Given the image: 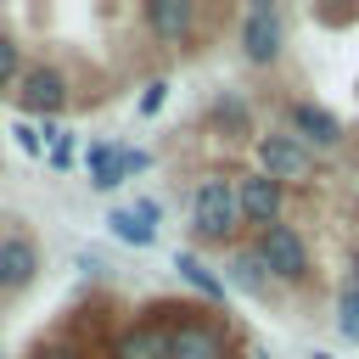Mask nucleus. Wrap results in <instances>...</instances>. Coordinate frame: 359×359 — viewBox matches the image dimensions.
<instances>
[{
    "instance_id": "1",
    "label": "nucleus",
    "mask_w": 359,
    "mask_h": 359,
    "mask_svg": "<svg viewBox=\"0 0 359 359\" xmlns=\"http://www.w3.org/2000/svg\"><path fill=\"white\" fill-rule=\"evenodd\" d=\"M236 230H241L236 180L208 174V180L191 191V236H196L202 247H236Z\"/></svg>"
},
{
    "instance_id": "2",
    "label": "nucleus",
    "mask_w": 359,
    "mask_h": 359,
    "mask_svg": "<svg viewBox=\"0 0 359 359\" xmlns=\"http://www.w3.org/2000/svg\"><path fill=\"white\" fill-rule=\"evenodd\" d=\"M236 50L247 67H275L280 50H286V11L269 6V0H252L236 22Z\"/></svg>"
},
{
    "instance_id": "3",
    "label": "nucleus",
    "mask_w": 359,
    "mask_h": 359,
    "mask_svg": "<svg viewBox=\"0 0 359 359\" xmlns=\"http://www.w3.org/2000/svg\"><path fill=\"white\" fill-rule=\"evenodd\" d=\"M252 247L264 252V264H269V275H275V286H309L314 280V258H309V241H303V230L297 224H269V230H258L252 236Z\"/></svg>"
},
{
    "instance_id": "4",
    "label": "nucleus",
    "mask_w": 359,
    "mask_h": 359,
    "mask_svg": "<svg viewBox=\"0 0 359 359\" xmlns=\"http://www.w3.org/2000/svg\"><path fill=\"white\" fill-rule=\"evenodd\" d=\"M252 157H258V174H269L280 185H303V180L320 174V157L303 140H292L286 129H258L252 135Z\"/></svg>"
},
{
    "instance_id": "5",
    "label": "nucleus",
    "mask_w": 359,
    "mask_h": 359,
    "mask_svg": "<svg viewBox=\"0 0 359 359\" xmlns=\"http://www.w3.org/2000/svg\"><path fill=\"white\" fill-rule=\"evenodd\" d=\"M11 101H17L28 118L56 123V118L73 107V79H67L56 62H28V73H22V84L11 90Z\"/></svg>"
},
{
    "instance_id": "6",
    "label": "nucleus",
    "mask_w": 359,
    "mask_h": 359,
    "mask_svg": "<svg viewBox=\"0 0 359 359\" xmlns=\"http://www.w3.org/2000/svg\"><path fill=\"white\" fill-rule=\"evenodd\" d=\"M280 129L292 135V140H303L314 157L320 151H337L348 135H342V118L331 112V107H320V101H309V95H286L280 101Z\"/></svg>"
},
{
    "instance_id": "7",
    "label": "nucleus",
    "mask_w": 359,
    "mask_h": 359,
    "mask_svg": "<svg viewBox=\"0 0 359 359\" xmlns=\"http://www.w3.org/2000/svg\"><path fill=\"white\" fill-rule=\"evenodd\" d=\"M236 202H241V224L269 230V224H280V219H286V185H280V180H269V174H258V168L236 180Z\"/></svg>"
},
{
    "instance_id": "8",
    "label": "nucleus",
    "mask_w": 359,
    "mask_h": 359,
    "mask_svg": "<svg viewBox=\"0 0 359 359\" xmlns=\"http://www.w3.org/2000/svg\"><path fill=\"white\" fill-rule=\"evenodd\" d=\"M39 241L28 236V230H6L0 236V297H17V292H28L34 280H39Z\"/></svg>"
},
{
    "instance_id": "9",
    "label": "nucleus",
    "mask_w": 359,
    "mask_h": 359,
    "mask_svg": "<svg viewBox=\"0 0 359 359\" xmlns=\"http://www.w3.org/2000/svg\"><path fill=\"white\" fill-rule=\"evenodd\" d=\"M140 22H146V34H151L157 45H174V50H185V45L196 39V22H202V11H196L191 0H151V6H140Z\"/></svg>"
},
{
    "instance_id": "10",
    "label": "nucleus",
    "mask_w": 359,
    "mask_h": 359,
    "mask_svg": "<svg viewBox=\"0 0 359 359\" xmlns=\"http://www.w3.org/2000/svg\"><path fill=\"white\" fill-rule=\"evenodd\" d=\"M84 168H90V185H95V191H118L129 174L151 168V157L135 151V146H118V140H95V146L84 151Z\"/></svg>"
},
{
    "instance_id": "11",
    "label": "nucleus",
    "mask_w": 359,
    "mask_h": 359,
    "mask_svg": "<svg viewBox=\"0 0 359 359\" xmlns=\"http://www.w3.org/2000/svg\"><path fill=\"white\" fill-rule=\"evenodd\" d=\"M168 359H224V331L219 320H196L180 309V320H168Z\"/></svg>"
},
{
    "instance_id": "12",
    "label": "nucleus",
    "mask_w": 359,
    "mask_h": 359,
    "mask_svg": "<svg viewBox=\"0 0 359 359\" xmlns=\"http://www.w3.org/2000/svg\"><path fill=\"white\" fill-rule=\"evenodd\" d=\"M224 286L230 292H241V297H269L275 292V275H269V264H264V252L247 241H236L230 247V258H224Z\"/></svg>"
},
{
    "instance_id": "13",
    "label": "nucleus",
    "mask_w": 359,
    "mask_h": 359,
    "mask_svg": "<svg viewBox=\"0 0 359 359\" xmlns=\"http://www.w3.org/2000/svg\"><path fill=\"white\" fill-rule=\"evenodd\" d=\"M107 359H168V325H157V320L123 325L107 342Z\"/></svg>"
},
{
    "instance_id": "14",
    "label": "nucleus",
    "mask_w": 359,
    "mask_h": 359,
    "mask_svg": "<svg viewBox=\"0 0 359 359\" xmlns=\"http://www.w3.org/2000/svg\"><path fill=\"white\" fill-rule=\"evenodd\" d=\"M208 123H213V129H224V135H247V123H252V107H247V95H236V90H219V95L208 101Z\"/></svg>"
},
{
    "instance_id": "15",
    "label": "nucleus",
    "mask_w": 359,
    "mask_h": 359,
    "mask_svg": "<svg viewBox=\"0 0 359 359\" xmlns=\"http://www.w3.org/2000/svg\"><path fill=\"white\" fill-rule=\"evenodd\" d=\"M174 269H180V275H185V280H191L208 303H224V292H230V286H224V275H213L196 252H174Z\"/></svg>"
},
{
    "instance_id": "16",
    "label": "nucleus",
    "mask_w": 359,
    "mask_h": 359,
    "mask_svg": "<svg viewBox=\"0 0 359 359\" xmlns=\"http://www.w3.org/2000/svg\"><path fill=\"white\" fill-rule=\"evenodd\" d=\"M107 230H112L123 247H151V241H157V224H146L135 208H112V213H107Z\"/></svg>"
},
{
    "instance_id": "17",
    "label": "nucleus",
    "mask_w": 359,
    "mask_h": 359,
    "mask_svg": "<svg viewBox=\"0 0 359 359\" xmlns=\"http://www.w3.org/2000/svg\"><path fill=\"white\" fill-rule=\"evenodd\" d=\"M331 325H337V337H348V342H359V286H337V297H331Z\"/></svg>"
},
{
    "instance_id": "18",
    "label": "nucleus",
    "mask_w": 359,
    "mask_h": 359,
    "mask_svg": "<svg viewBox=\"0 0 359 359\" xmlns=\"http://www.w3.org/2000/svg\"><path fill=\"white\" fill-rule=\"evenodd\" d=\"M28 73V56H22V39L0 28V90H17Z\"/></svg>"
},
{
    "instance_id": "19",
    "label": "nucleus",
    "mask_w": 359,
    "mask_h": 359,
    "mask_svg": "<svg viewBox=\"0 0 359 359\" xmlns=\"http://www.w3.org/2000/svg\"><path fill=\"white\" fill-rule=\"evenodd\" d=\"M163 90H168V84H163V79H157V84H151V90H146V95H140V112H157V107H163Z\"/></svg>"
},
{
    "instance_id": "20",
    "label": "nucleus",
    "mask_w": 359,
    "mask_h": 359,
    "mask_svg": "<svg viewBox=\"0 0 359 359\" xmlns=\"http://www.w3.org/2000/svg\"><path fill=\"white\" fill-rule=\"evenodd\" d=\"M135 213H140V219H146V224H157V219H163V208H157V202H151V196H140V202H135Z\"/></svg>"
},
{
    "instance_id": "21",
    "label": "nucleus",
    "mask_w": 359,
    "mask_h": 359,
    "mask_svg": "<svg viewBox=\"0 0 359 359\" xmlns=\"http://www.w3.org/2000/svg\"><path fill=\"white\" fill-rule=\"evenodd\" d=\"M342 280H348V286H359V247L348 252V275H342Z\"/></svg>"
},
{
    "instance_id": "22",
    "label": "nucleus",
    "mask_w": 359,
    "mask_h": 359,
    "mask_svg": "<svg viewBox=\"0 0 359 359\" xmlns=\"http://www.w3.org/2000/svg\"><path fill=\"white\" fill-rule=\"evenodd\" d=\"M309 359H331V353H309Z\"/></svg>"
},
{
    "instance_id": "23",
    "label": "nucleus",
    "mask_w": 359,
    "mask_h": 359,
    "mask_svg": "<svg viewBox=\"0 0 359 359\" xmlns=\"http://www.w3.org/2000/svg\"><path fill=\"white\" fill-rule=\"evenodd\" d=\"M353 163H359V146H353Z\"/></svg>"
},
{
    "instance_id": "24",
    "label": "nucleus",
    "mask_w": 359,
    "mask_h": 359,
    "mask_svg": "<svg viewBox=\"0 0 359 359\" xmlns=\"http://www.w3.org/2000/svg\"><path fill=\"white\" fill-rule=\"evenodd\" d=\"M0 359H6V353H0Z\"/></svg>"
}]
</instances>
